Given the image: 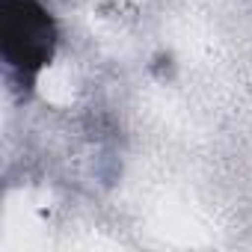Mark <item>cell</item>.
Wrapping results in <instances>:
<instances>
[{"instance_id":"obj_1","label":"cell","mask_w":252,"mask_h":252,"mask_svg":"<svg viewBox=\"0 0 252 252\" xmlns=\"http://www.w3.org/2000/svg\"><path fill=\"white\" fill-rule=\"evenodd\" d=\"M57 42V21L42 0H0V60L21 86H33L51 65Z\"/></svg>"}]
</instances>
